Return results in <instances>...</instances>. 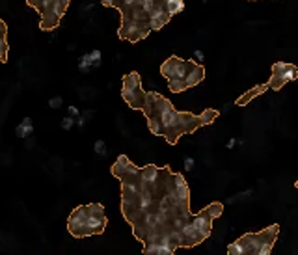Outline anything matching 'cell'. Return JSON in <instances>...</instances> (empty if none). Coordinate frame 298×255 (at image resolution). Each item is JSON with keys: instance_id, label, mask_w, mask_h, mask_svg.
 Masks as SVG:
<instances>
[{"instance_id": "cell-14", "label": "cell", "mask_w": 298, "mask_h": 255, "mask_svg": "<svg viewBox=\"0 0 298 255\" xmlns=\"http://www.w3.org/2000/svg\"><path fill=\"white\" fill-rule=\"evenodd\" d=\"M297 188H298V181H297Z\"/></svg>"}, {"instance_id": "cell-3", "label": "cell", "mask_w": 298, "mask_h": 255, "mask_svg": "<svg viewBox=\"0 0 298 255\" xmlns=\"http://www.w3.org/2000/svg\"><path fill=\"white\" fill-rule=\"evenodd\" d=\"M161 73L168 80L170 90L174 93H181L188 88H194L205 78V67L201 63L183 60L179 56H170L161 65Z\"/></svg>"}, {"instance_id": "cell-1", "label": "cell", "mask_w": 298, "mask_h": 255, "mask_svg": "<svg viewBox=\"0 0 298 255\" xmlns=\"http://www.w3.org/2000/svg\"><path fill=\"white\" fill-rule=\"evenodd\" d=\"M149 131L157 136H164L168 144H177L183 134H192L203 125H211L218 117L216 110H205L201 116L190 112H179L166 97L157 92H145L142 106Z\"/></svg>"}, {"instance_id": "cell-10", "label": "cell", "mask_w": 298, "mask_h": 255, "mask_svg": "<svg viewBox=\"0 0 298 255\" xmlns=\"http://www.w3.org/2000/svg\"><path fill=\"white\" fill-rule=\"evenodd\" d=\"M267 90H268V84L257 86V88H253V90H252L250 93H246V95H242V97H240V99L237 101V104H238V106H240V104H246V102H248V101H252L253 97H255V95H259V93H265Z\"/></svg>"}, {"instance_id": "cell-11", "label": "cell", "mask_w": 298, "mask_h": 255, "mask_svg": "<svg viewBox=\"0 0 298 255\" xmlns=\"http://www.w3.org/2000/svg\"><path fill=\"white\" fill-rule=\"evenodd\" d=\"M184 9V2L183 0H168V13L172 17L177 15V13H181Z\"/></svg>"}, {"instance_id": "cell-8", "label": "cell", "mask_w": 298, "mask_h": 255, "mask_svg": "<svg viewBox=\"0 0 298 255\" xmlns=\"http://www.w3.org/2000/svg\"><path fill=\"white\" fill-rule=\"evenodd\" d=\"M192 225L196 227V231L198 235L201 237V240L207 239L209 235H211V227H213V216L209 214V210H203V212H199L196 216L192 218Z\"/></svg>"}, {"instance_id": "cell-12", "label": "cell", "mask_w": 298, "mask_h": 255, "mask_svg": "<svg viewBox=\"0 0 298 255\" xmlns=\"http://www.w3.org/2000/svg\"><path fill=\"white\" fill-rule=\"evenodd\" d=\"M228 255H246V246L244 242L238 239L237 242H233L230 248H228Z\"/></svg>"}, {"instance_id": "cell-2", "label": "cell", "mask_w": 298, "mask_h": 255, "mask_svg": "<svg viewBox=\"0 0 298 255\" xmlns=\"http://www.w3.org/2000/svg\"><path fill=\"white\" fill-rule=\"evenodd\" d=\"M101 4L119 11L118 38L129 43H138L151 32L162 30L172 19L168 0H101Z\"/></svg>"}, {"instance_id": "cell-9", "label": "cell", "mask_w": 298, "mask_h": 255, "mask_svg": "<svg viewBox=\"0 0 298 255\" xmlns=\"http://www.w3.org/2000/svg\"><path fill=\"white\" fill-rule=\"evenodd\" d=\"M9 45H8V24L0 19V62H8Z\"/></svg>"}, {"instance_id": "cell-13", "label": "cell", "mask_w": 298, "mask_h": 255, "mask_svg": "<svg viewBox=\"0 0 298 255\" xmlns=\"http://www.w3.org/2000/svg\"><path fill=\"white\" fill-rule=\"evenodd\" d=\"M184 164H186V170H190L192 164H194V160H192V158H186V160H184Z\"/></svg>"}, {"instance_id": "cell-6", "label": "cell", "mask_w": 298, "mask_h": 255, "mask_svg": "<svg viewBox=\"0 0 298 255\" xmlns=\"http://www.w3.org/2000/svg\"><path fill=\"white\" fill-rule=\"evenodd\" d=\"M121 97L130 108L142 110L144 99H145V92H144V88H142V80H140V75H138L136 71H132L127 77H123Z\"/></svg>"}, {"instance_id": "cell-7", "label": "cell", "mask_w": 298, "mask_h": 255, "mask_svg": "<svg viewBox=\"0 0 298 255\" xmlns=\"http://www.w3.org/2000/svg\"><path fill=\"white\" fill-rule=\"evenodd\" d=\"M298 78V69L297 65L293 63H285V62H276L272 65V77L268 80L267 84L270 90H282L283 86L291 82V80H297Z\"/></svg>"}, {"instance_id": "cell-4", "label": "cell", "mask_w": 298, "mask_h": 255, "mask_svg": "<svg viewBox=\"0 0 298 255\" xmlns=\"http://www.w3.org/2000/svg\"><path fill=\"white\" fill-rule=\"evenodd\" d=\"M105 227H107V216H105V207L101 203L82 205L69 214L67 229L75 239L101 235Z\"/></svg>"}, {"instance_id": "cell-5", "label": "cell", "mask_w": 298, "mask_h": 255, "mask_svg": "<svg viewBox=\"0 0 298 255\" xmlns=\"http://www.w3.org/2000/svg\"><path fill=\"white\" fill-rule=\"evenodd\" d=\"M69 4L71 0H26V6L38 11L39 28L43 32H53L60 26Z\"/></svg>"}]
</instances>
